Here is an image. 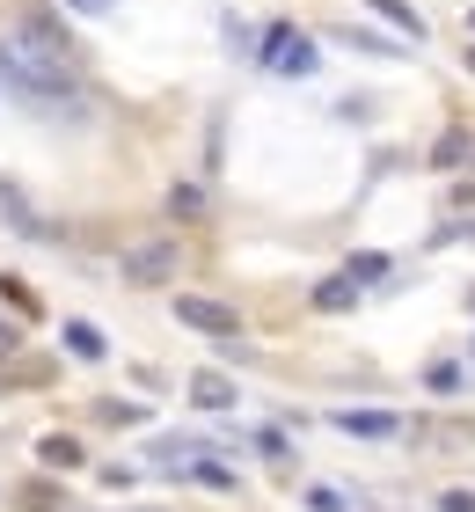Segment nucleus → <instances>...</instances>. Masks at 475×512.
<instances>
[{"mask_svg":"<svg viewBox=\"0 0 475 512\" xmlns=\"http://www.w3.org/2000/svg\"><path fill=\"white\" fill-rule=\"evenodd\" d=\"M176 322L198 330V337H220V344L242 337V315H234L227 300H212V293H176Z\"/></svg>","mask_w":475,"mask_h":512,"instance_id":"20e7f679","label":"nucleus"},{"mask_svg":"<svg viewBox=\"0 0 475 512\" xmlns=\"http://www.w3.org/2000/svg\"><path fill=\"white\" fill-rule=\"evenodd\" d=\"M424 439H432V454H468V447H475V417H454V425H424Z\"/></svg>","mask_w":475,"mask_h":512,"instance_id":"9d476101","label":"nucleus"},{"mask_svg":"<svg viewBox=\"0 0 475 512\" xmlns=\"http://www.w3.org/2000/svg\"><path fill=\"white\" fill-rule=\"evenodd\" d=\"M468 154H475V132H468V125H446V132H439V147L424 154V161H432V169H461Z\"/></svg>","mask_w":475,"mask_h":512,"instance_id":"1a4fd4ad","label":"nucleus"},{"mask_svg":"<svg viewBox=\"0 0 475 512\" xmlns=\"http://www.w3.org/2000/svg\"><path fill=\"white\" fill-rule=\"evenodd\" d=\"M468 30H475V15H468Z\"/></svg>","mask_w":475,"mask_h":512,"instance_id":"cd10ccee","label":"nucleus"},{"mask_svg":"<svg viewBox=\"0 0 475 512\" xmlns=\"http://www.w3.org/2000/svg\"><path fill=\"white\" fill-rule=\"evenodd\" d=\"M432 512H475V491H439Z\"/></svg>","mask_w":475,"mask_h":512,"instance_id":"b1692460","label":"nucleus"},{"mask_svg":"<svg viewBox=\"0 0 475 512\" xmlns=\"http://www.w3.org/2000/svg\"><path fill=\"white\" fill-rule=\"evenodd\" d=\"M110 344H103V330L95 322H66V359H81V366H95Z\"/></svg>","mask_w":475,"mask_h":512,"instance_id":"9b49d317","label":"nucleus"},{"mask_svg":"<svg viewBox=\"0 0 475 512\" xmlns=\"http://www.w3.org/2000/svg\"><path fill=\"white\" fill-rule=\"evenodd\" d=\"M0 293H8V300H15V308H22V315H30V322L44 315V308H37V293H30V286H22V278H8V271H0Z\"/></svg>","mask_w":475,"mask_h":512,"instance_id":"4be33fe9","label":"nucleus"},{"mask_svg":"<svg viewBox=\"0 0 475 512\" xmlns=\"http://www.w3.org/2000/svg\"><path fill=\"white\" fill-rule=\"evenodd\" d=\"M373 15H380V22H395L402 37H424V22H417V8H410V0H373Z\"/></svg>","mask_w":475,"mask_h":512,"instance_id":"a211bd4d","label":"nucleus"},{"mask_svg":"<svg viewBox=\"0 0 475 512\" xmlns=\"http://www.w3.org/2000/svg\"><path fill=\"white\" fill-rule=\"evenodd\" d=\"M183 483H205V491H234L242 476H234V469H227V461L212 454V447H198V454L183 461Z\"/></svg>","mask_w":475,"mask_h":512,"instance_id":"6e6552de","label":"nucleus"},{"mask_svg":"<svg viewBox=\"0 0 475 512\" xmlns=\"http://www.w3.org/2000/svg\"><path fill=\"white\" fill-rule=\"evenodd\" d=\"M190 403H198V410H234V381L227 374H198V381H190Z\"/></svg>","mask_w":475,"mask_h":512,"instance_id":"f8f14e48","label":"nucleus"},{"mask_svg":"<svg viewBox=\"0 0 475 512\" xmlns=\"http://www.w3.org/2000/svg\"><path fill=\"white\" fill-rule=\"evenodd\" d=\"M461 381H468L461 359H432V366H424V388H432V395H461Z\"/></svg>","mask_w":475,"mask_h":512,"instance_id":"2eb2a0df","label":"nucleus"},{"mask_svg":"<svg viewBox=\"0 0 475 512\" xmlns=\"http://www.w3.org/2000/svg\"><path fill=\"white\" fill-rule=\"evenodd\" d=\"M0 81L15 88V103L44 110V118H88V88L66 59L22 52V44H0Z\"/></svg>","mask_w":475,"mask_h":512,"instance_id":"f257e3e1","label":"nucleus"},{"mask_svg":"<svg viewBox=\"0 0 475 512\" xmlns=\"http://www.w3.org/2000/svg\"><path fill=\"white\" fill-rule=\"evenodd\" d=\"M468 74H475V44H468Z\"/></svg>","mask_w":475,"mask_h":512,"instance_id":"bb28decb","label":"nucleus"},{"mask_svg":"<svg viewBox=\"0 0 475 512\" xmlns=\"http://www.w3.org/2000/svg\"><path fill=\"white\" fill-rule=\"evenodd\" d=\"M37 461H44L52 476H66V469H88V447H81L74 432H44V439H37Z\"/></svg>","mask_w":475,"mask_h":512,"instance_id":"0eeeda50","label":"nucleus"},{"mask_svg":"<svg viewBox=\"0 0 475 512\" xmlns=\"http://www.w3.org/2000/svg\"><path fill=\"white\" fill-rule=\"evenodd\" d=\"M139 417H147L139 403H95V425H139Z\"/></svg>","mask_w":475,"mask_h":512,"instance_id":"412c9836","label":"nucleus"},{"mask_svg":"<svg viewBox=\"0 0 475 512\" xmlns=\"http://www.w3.org/2000/svg\"><path fill=\"white\" fill-rule=\"evenodd\" d=\"M15 352V322H0V359H8Z\"/></svg>","mask_w":475,"mask_h":512,"instance_id":"a878e982","label":"nucleus"},{"mask_svg":"<svg viewBox=\"0 0 475 512\" xmlns=\"http://www.w3.org/2000/svg\"><path fill=\"white\" fill-rule=\"evenodd\" d=\"M344 44H359V52H380V59H395V44L388 37H366V30H337Z\"/></svg>","mask_w":475,"mask_h":512,"instance_id":"5701e85b","label":"nucleus"},{"mask_svg":"<svg viewBox=\"0 0 475 512\" xmlns=\"http://www.w3.org/2000/svg\"><path fill=\"white\" fill-rule=\"evenodd\" d=\"M66 8H74V15H110L117 0H66Z\"/></svg>","mask_w":475,"mask_h":512,"instance_id":"393cba45","label":"nucleus"},{"mask_svg":"<svg viewBox=\"0 0 475 512\" xmlns=\"http://www.w3.org/2000/svg\"><path fill=\"white\" fill-rule=\"evenodd\" d=\"M329 425L351 432V439H402V432H410L395 410H329Z\"/></svg>","mask_w":475,"mask_h":512,"instance_id":"423d86ee","label":"nucleus"},{"mask_svg":"<svg viewBox=\"0 0 475 512\" xmlns=\"http://www.w3.org/2000/svg\"><path fill=\"white\" fill-rule=\"evenodd\" d=\"M351 300H359V286H351V278H322V286H315V308H329V315L351 308Z\"/></svg>","mask_w":475,"mask_h":512,"instance_id":"6ab92c4d","label":"nucleus"},{"mask_svg":"<svg viewBox=\"0 0 475 512\" xmlns=\"http://www.w3.org/2000/svg\"><path fill=\"white\" fill-rule=\"evenodd\" d=\"M395 264H388V256H380V249H359V256H351V264H344V278H351V286H380V278H388Z\"/></svg>","mask_w":475,"mask_h":512,"instance_id":"4468645a","label":"nucleus"},{"mask_svg":"<svg viewBox=\"0 0 475 512\" xmlns=\"http://www.w3.org/2000/svg\"><path fill=\"white\" fill-rule=\"evenodd\" d=\"M169 220H176V227L205 220V191H198V183H176V191H169Z\"/></svg>","mask_w":475,"mask_h":512,"instance_id":"dca6fc26","label":"nucleus"},{"mask_svg":"<svg viewBox=\"0 0 475 512\" xmlns=\"http://www.w3.org/2000/svg\"><path fill=\"white\" fill-rule=\"evenodd\" d=\"M15 505H22V512H66V491H59L52 476H37V483H22Z\"/></svg>","mask_w":475,"mask_h":512,"instance_id":"ddd939ff","label":"nucleus"},{"mask_svg":"<svg viewBox=\"0 0 475 512\" xmlns=\"http://www.w3.org/2000/svg\"><path fill=\"white\" fill-rule=\"evenodd\" d=\"M315 37H300L293 22H271L264 30V44H256V66H271V74H285V81H300V74H315Z\"/></svg>","mask_w":475,"mask_h":512,"instance_id":"7ed1b4c3","label":"nucleus"},{"mask_svg":"<svg viewBox=\"0 0 475 512\" xmlns=\"http://www.w3.org/2000/svg\"><path fill=\"white\" fill-rule=\"evenodd\" d=\"M307 512H351V498L337 483H307Z\"/></svg>","mask_w":475,"mask_h":512,"instance_id":"aec40b11","label":"nucleus"},{"mask_svg":"<svg viewBox=\"0 0 475 512\" xmlns=\"http://www.w3.org/2000/svg\"><path fill=\"white\" fill-rule=\"evenodd\" d=\"M176 271H183V242H169V235L125 249V278H132V286H169Z\"/></svg>","mask_w":475,"mask_h":512,"instance_id":"39448f33","label":"nucleus"},{"mask_svg":"<svg viewBox=\"0 0 475 512\" xmlns=\"http://www.w3.org/2000/svg\"><path fill=\"white\" fill-rule=\"evenodd\" d=\"M8 44H22V52H44V59H66V66H74V37H66V22H59L52 0H22V15H15V37H8Z\"/></svg>","mask_w":475,"mask_h":512,"instance_id":"f03ea898","label":"nucleus"},{"mask_svg":"<svg viewBox=\"0 0 475 512\" xmlns=\"http://www.w3.org/2000/svg\"><path fill=\"white\" fill-rule=\"evenodd\" d=\"M249 447H256V454H264V461H271V469H293V439H285L278 425H264V432H256V439H249Z\"/></svg>","mask_w":475,"mask_h":512,"instance_id":"f3484780","label":"nucleus"}]
</instances>
